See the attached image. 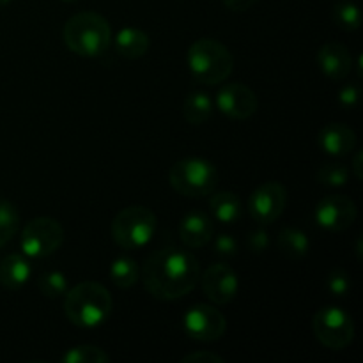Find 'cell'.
<instances>
[{"instance_id":"1","label":"cell","mask_w":363,"mask_h":363,"mask_svg":"<svg viewBox=\"0 0 363 363\" xmlns=\"http://www.w3.org/2000/svg\"><path fill=\"white\" fill-rule=\"evenodd\" d=\"M201 279V264L191 252L183 248H162L149 255L142 268L144 287L151 296L174 301L186 296Z\"/></svg>"},{"instance_id":"2","label":"cell","mask_w":363,"mask_h":363,"mask_svg":"<svg viewBox=\"0 0 363 363\" xmlns=\"http://www.w3.org/2000/svg\"><path fill=\"white\" fill-rule=\"evenodd\" d=\"M113 300L105 286L98 282H82L67 289L64 314L78 328H96L112 314Z\"/></svg>"},{"instance_id":"3","label":"cell","mask_w":363,"mask_h":363,"mask_svg":"<svg viewBox=\"0 0 363 363\" xmlns=\"http://www.w3.org/2000/svg\"><path fill=\"white\" fill-rule=\"evenodd\" d=\"M62 39L67 48L80 57H99L112 43V28L108 21L98 13L84 11L66 21Z\"/></svg>"},{"instance_id":"4","label":"cell","mask_w":363,"mask_h":363,"mask_svg":"<svg viewBox=\"0 0 363 363\" xmlns=\"http://www.w3.org/2000/svg\"><path fill=\"white\" fill-rule=\"evenodd\" d=\"M186 62L195 80L206 85L222 84L234 69V57L230 50L211 38L197 39L188 48Z\"/></svg>"},{"instance_id":"5","label":"cell","mask_w":363,"mask_h":363,"mask_svg":"<svg viewBox=\"0 0 363 363\" xmlns=\"http://www.w3.org/2000/svg\"><path fill=\"white\" fill-rule=\"evenodd\" d=\"M156 230V215L145 206H130L116 215L112 238L123 250H140L151 243Z\"/></svg>"},{"instance_id":"6","label":"cell","mask_w":363,"mask_h":363,"mask_svg":"<svg viewBox=\"0 0 363 363\" xmlns=\"http://www.w3.org/2000/svg\"><path fill=\"white\" fill-rule=\"evenodd\" d=\"M170 186L184 197H208L218 184V170L202 158H184L172 165L169 172Z\"/></svg>"},{"instance_id":"7","label":"cell","mask_w":363,"mask_h":363,"mask_svg":"<svg viewBox=\"0 0 363 363\" xmlns=\"http://www.w3.org/2000/svg\"><path fill=\"white\" fill-rule=\"evenodd\" d=\"M312 330L319 342L333 351L346 350L354 339L353 318L344 308L326 305L319 308L312 319Z\"/></svg>"},{"instance_id":"8","label":"cell","mask_w":363,"mask_h":363,"mask_svg":"<svg viewBox=\"0 0 363 363\" xmlns=\"http://www.w3.org/2000/svg\"><path fill=\"white\" fill-rule=\"evenodd\" d=\"M64 243V229L55 218L41 216L34 218L23 227L21 233V250L30 259H45L55 254Z\"/></svg>"},{"instance_id":"9","label":"cell","mask_w":363,"mask_h":363,"mask_svg":"<svg viewBox=\"0 0 363 363\" xmlns=\"http://www.w3.org/2000/svg\"><path fill=\"white\" fill-rule=\"evenodd\" d=\"M183 328L190 339L199 342H215L225 333L227 321L216 307L197 303L184 314Z\"/></svg>"},{"instance_id":"10","label":"cell","mask_w":363,"mask_h":363,"mask_svg":"<svg viewBox=\"0 0 363 363\" xmlns=\"http://www.w3.org/2000/svg\"><path fill=\"white\" fill-rule=\"evenodd\" d=\"M287 190L284 184L277 181H268L255 188L254 194L248 199V211L250 216L261 225H269L277 222L286 211Z\"/></svg>"},{"instance_id":"11","label":"cell","mask_w":363,"mask_h":363,"mask_svg":"<svg viewBox=\"0 0 363 363\" xmlns=\"http://www.w3.org/2000/svg\"><path fill=\"white\" fill-rule=\"evenodd\" d=\"M358 215L357 204L347 195H326L315 206V222L328 233H342L350 229Z\"/></svg>"},{"instance_id":"12","label":"cell","mask_w":363,"mask_h":363,"mask_svg":"<svg viewBox=\"0 0 363 363\" xmlns=\"http://www.w3.org/2000/svg\"><path fill=\"white\" fill-rule=\"evenodd\" d=\"M215 105L229 119L247 121L257 112L259 99L250 87L234 82L225 84L216 92Z\"/></svg>"},{"instance_id":"13","label":"cell","mask_w":363,"mask_h":363,"mask_svg":"<svg viewBox=\"0 0 363 363\" xmlns=\"http://www.w3.org/2000/svg\"><path fill=\"white\" fill-rule=\"evenodd\" d=\"M202 291L215 305H227L236 298L240 279L230 266L216 262L204 272L201 279Z\"/></svg>"},{"instance_id":"14","label":"cell","mask_w":363,"mask_h":363,"mask_svg":"<svg viewBox=\"0 0 363 363\" xmlns=\"http://www.w3.org/2000/svg\"><path fill=\"white\" fill-rule=\"evenodd\" d=\"M318 66L326 78L340 82L350 77L353 69V57L342 43H326L318 52Z\"/></svg>"},{"instance_id":"15","label":"cell","mask_w":363,"mask_h":363,"mask_svg":"<svg viewBox=\"0 0 363 363\" xmlns=\"http://www.w3.org/2000/svg\"><path fill=\"white\" fill-rule=\"evenodd\" d=\"M319 147L330 156H347L357 147V133L342 123H330L319 131Z\"/></svg>"},{"instance_id":"16","label":"cell","mask_w":363,"mask_h":363,"mask_svg":"<svg viewBox=\"0 0 363 363\" xmlns=\"http://www.w3.org/2000/svg\"><path fill=\"white\" fill-rule=\"evenodd\" d=\"M215 234L211 218L202 211H191L181 220L179 238L188 248H202L211 241Z\"/></svg>"},{"instance_id":"17","label":"cell","mask_w":363,"mask_h":363,"mask_svg":"<svg viewBox=\"0 0 363 363\" xmlns=\"http://www.w3.org/2000/svg\"><path fill=\"white\" fill-rule=\"evenodd\" d=\"M30 277L32 266L23 255L11 254L0 262V284H2L6 289H21L23 286H27Z\"/></svg>"},{"instance_id":"18","label":"cell","mask_w":363,"mask_h":363,"mask_svg":"<svg viewBox=\"0 0 363 363\" xmlns=\"http://www.w3.org/2000/svg\"><path fill=\"white\" fill-rule=\"evenodd\" d=\"M113 43H116L117 53L124 59H140L147 53L149 45H151L149 35L135 27H126L117 32Z\"/></svg>"},{"instance_id":"19","label":"cell","mask_w":363,"mask_h":363,"mask_svg":"<svg viewBox=\"0 0 363 363\" xmlns=\"http://www.w3.org/2000/svg\"><path fill=\"white\" fill-rule=\"evenodd\" d=\"M209 209H211V215L218 222L225 223V225L238 222L241 218V213H243L240 197L233 191H216V194H213L211 201H209Z\"/></svg>"},{"instance_id":"20","label":"cell","mask_w":363,"mask_h":363,"mask_svg":"<svg viewBox=\"0 0 363 363\" xmlns=\"http://www.w3.org/2000/svg\"><path fill=\"white\" fill-rule=\"evenodd\" d=\"M213 99L206 92L195 91L186 96L183 103V116L194 126L208 123L213 116Z\"/></svg>"},{"instance_id":"21","label":"cell","mask_w":363,"mask_h":363,"mask_svg":"<svg viewBox=\"0 0 363 363\" xmlns=\"http://www.w3.org/2000/svg\"><path fill=\"white\" fill-rule=\"evenodd\" d=\"M277 245H279V250L289 259L305 257L308 254V248H311L307 234L300 229H294V227H286V229L280 230Z\"/></svg>"},{"instance_id":"22","label":"cell","mask_w":363,"mask_h":363,"mask_svg":"<svg viewBox=\"0 0 363 363\" xmlns=\"http://www.w3.org/2000/svg\"><path fill=\"white\" fill-rule=\"evenodd\" d=\"M138 275H140L138 266L131 257H119L110 266V279H112V282L119 289H130V287H133L137 284Z\"/></svg>"},{"instance_id":"23","label":"cell","mask_w":363,"mask_h":363,"mask_svg":"<svg viewBox=\"0 0 363 363\" xmlns=\"http://www.w3.org/2000/svg\"><path fill=\"white\" fill-rule=\"evenodd\" d=\"M20 229L18 209L7 199L0 197V248L6 247Z\"/></svg>"},{"instance_id":"24","label":"cell","mask_w":363,"mask_h":363,"mask_svg":"<svg viewBox=\"0 0 363 363\" xmlns=\"http://www.w3.org/2000/svg\"><path fill=\"white\" fill-rule=\"evenodd\" d=\"M64 363H106L110 362V357L98 346L91 344H82L67 350L62 354Z\"/></svg>"},{"instance_id":"25","label":"cell","mask_w":363,"mask_h":363,"mask_svg":"<svg viewBox=\"0 0 363 363\" xmlns=\"http://www.w3.org/2000/svg\"><path fill=\"white\" fill-rule=\"evenodd\" d=\"M333 20H335L337 27H340L342 30H358L362 25L360 9L354 2H339L333 7Z\"/></svg>"},{"instance_id":"26","label":"cell","mask_w":363,"mask_h":363,"mask_svg":"<svg viewBox=\"0 0 363 363\" xmlns=\"http://www.w3.org/2000/svg\"><path fill=\"white\" fill-rule=\"evenodd\" d=\"M38 289L46 298H59L67 293V279L60 272H45L38 279Z\"/></svg>"},{"instance_id":"27","label":"cell","mask_w":363,"mask_h":363,"mask_svg":"<svg viewBox=\"0 0 363 363\" xmlns=\"http://www.w3.org/2000/svg\"><path fill=\"white\" fill-rule=\"evenodd\" d=\"M318 179L328 188H340L350 181V170L342 163H326L319 169Z\"/></svg>"},{"instance_id":"28","label":"cell","mask_w":363,"mask_h":363,"mask_svg":"<svg viewBox=\"0 0 363 363\" xmlns=\"http://www.w3.org/2000/svg\"><path fill=\"white\" fill-rule=\"evenodd\" d=\"M326 287H328V291L333 294V296H339V298L347 296L351 291V277L347 275L344 269L340 268L333 269V272L328 275V279H326Z\"/></svg>"},{"instance_id":"29","label":"cell","mask_w":363,"mask_h":363,"mask_svg":"<svg viewBox=\"0 0 363 363\" xmlns=\"http://www.w3.org/2000/svg\"><path fill=\"white\" fill-rule=\"evenodd\" d=\"M215 252L222 257H234L238 254V243L230 234H220L215 240Z\"/></svg>"},{"instance_id":"30","label":"cell","mask_w":363,"mask_h":363,"mask_svg":"<svg viewBox=\"0 0 363 363\" xmlns=\"http://www.w3.org/2000/svg\"><path fill=\"white\" fill-rule=\"evenodd\" d=\"M248 248H250L254 254H262V252L268 250L269 247V236L266 230H254V233L248 234Z\"/></svg>"},{"instance_id":"31","label":"cell","mask_w":363,"mask_h":363,"mask_svg":"<svg viewBox=\"0 0 363 363\" xmlns=\"http://www.w3.org/2000/svg\"><path fill=\"white\" fill-rule=\"evenodd\" d=\"M358 99H360V89L358 85L350 84L339 92V103L344 108H354L358 105Z\"/></svg>"},{"instance_id":"32","label":"cell","mask_w":363,"mask_h":363,"mask_svg":"<svg viewBox=\"0 0 363 363\" xmlns=\"http://www.w3.org/2000/svg\"><path fill=\"white\" fill-rule=\"evenodd\" d=\"M184 363H223V358L211 351H195L183 358Z\"/></svg>"},{"instance_id":"33","label":"cell","mask_w":363,"mask_h":363,"mask_svg":"<svg viewBox=\"0 0 363 363\" xmlns=\"http://www.w3.org/2000/svg\"><path fill=\"white\" fill-rule=\"evenodd\" d=\"M223 4H225L230 11L243 13V11L250 9L252 6H255V4H257V0H223Z\"/></svg>"},{"instance_id":"34","label":"cell","mask_w":363,"mask_h":363,"mask_svg":"<svg viewBox=\"0 0 363 363\" xmlns=\"http://www.w3.org/2000/svg\"><path fill=\"white\" fill-rule=\"evenodd\" d=\"M362 158H363V152L357 151V155H354V158H353V170H354V176H357V179H362L363 177Z\"/></svg>"},{"instance_id":"35","label":"cell","mask_w":363,"mask_h":363,"mask_svg":"<svg viewBox=\"0 0 363 363\" xmlns=\"http://www.w3.org/2000/svg\"><path fill=\"white\" fill-rule=\"evenodd\" d=\"M13 0H0V6H7V4H11Z\"/></svg>"},{"instance_id":"36","label":"cell","mask_w":363,"mask_h":363,"mask_svg":"<svg viewBox=\"0 0 363 363\" xmlns=\"http://www.w3.org/2000/svg\"><path fill=\"white\" fill-rule=\"evenodd\" d=\"M62 2H77V0H62Z\"/></svg>"}]
</instances>
